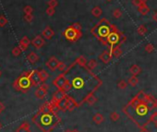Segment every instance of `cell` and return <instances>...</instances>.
<instances>
[{"label": "cell", "instance_id": "6da1fadb", "mask_svg": "<svg viewBox=\"0 0 157 132\" xmlns=\"http://www.w3.org/2000/svg\"><path fill=\"white\" fill-rule=\"evenodd\" d=\"M146 94L143 91H139L127 104L122 108V111L134 123L138 128H146L151 124V117L157 111L153 109L146 102Z\"/></svg>", "mask_w": 157, "mask_h": 132}, {"label": "cell", "instance_id": "7a4b0ae2", "mask_svg": "<svg viewBox=\"0 0 157 132\" xmlns=\"http://www.w3.org/2000/svg\"><path fill=\"white\" fill-rule=\"evenodd\" d=\"M32 122L43 132H52L61 122L57 113L52 110H41L32 117Z\"/></svg>", "mask_w": 157, "mask_h": 132}, {"label": "cell", "instance_id": "3957f363", "mask_svg": "<svg viewBox=\"0 0 157 132\" xmlns=\"http://www.w3.org/2000/svg\"><path fill=\"white\" fill-rule=\"evenodd\" d=\"M115 25H113L107 19L103 18L97 22V24L92 28L91 33L94 35L98 41H100L103 45L108 44L106 42V38L111 32L115 29Z\"/></svg>", "mask_w": 157, "mask_h": 132}, {"label": "cell", "instance_id": "277c9868", "mask_svg": "<svg viewBox=\"0 0 157 132\" xmlns=\"http://www.w3.org/2000/svg\"><path fill=\"white\" fill-rule=\"evenodd\" d=\"M30 73L31 71L23 72L21 75L15 80L13 83V87L16 91H21V93H25L30 90V88L32 86L31 79H30Z\"/></svg>", "mask_w": 157, "mask_h": 132}, {"label": "cell", "instance_id": "5b68a950", "mask_svg": "<svg viewBox=\"0 0 157 132\" xmlns=\"http://www.w3.org/2000/svg\"><path fill=\"white\" fill-rule=\"evenodd\" d=\"M62 34H63V36L66 38V40H68V41L71 42V43L77 42L78 40L82 36V32H81V31L77 30V29L73 27L72 25L66 28V30L62 32Z\"/></svg>", "mask_w": 157, "mask_h": 132}, {"label": "cell", "instance_id": "8992f818", "mask_svg": "<svg viewBox=\"0 0 157 132\" xmlns=\"http://www.w3.org/2000/svg\"><path fill=\"white\" fill-rule=\"evenodd\" d=\"M120 38H121V32L117 27H115V29L111 32V33L107 36L106 42L108 44L115 46L117 44H118V43L120 41Z\"/></svg>", "mask_w": 157, "mask_h": 132}, {"label": "cell", "instance_id": "52a82bcc", "mask_svg": "<svg viewBox=\"0 0 157 132\" xmlns=\"http://www.w3.org/2000/svg\"><path fill=\"white\" fill-rule=\"evenodd\" d=\"M67 96H68V95H67V93H65V91H64L62 89H57V91L53 94V97H52L51 103H52V104H53L54 105L56 106L62 100L65 99Z\"/></svg>", "mask_w": 157, "mask_h": 132}, {"label": "cell", "instance_id": "ba28073f", "mask_svg": "<svg viewBox=\"0 0 157 132\" xmlns=\"http://www.w3.org/2000/svg\"><path fill=\"white\" fill-rule=\"evenodd\" d=\"M113 45H110L109 49H106L103 51V53L99 55V59H100L103 64H108V63L111 61L112 55H113Z\"/></svg>", "mask_w": 157, "mask_h": 132}, {"label": "cell", "instance_id": "9c48e42d", "mask_svg": "<svg viewBox=\"0 0 157 132\" xmlns=\"http://www.w3.org/2000/svg\"><path fill=\"white\" fill-rule=\"evenodd\" d=\"M30 79H31L32 86H39L41 83H43L42 78H41V75H40V71L37 70H31Z\"/></svg>", "mask_w": 157, "mask_h": 132}, {"label": "cell", "instance_id": "30bf717a", "mask_svg": "<svg viewBox=\"0 0 157 132\" xmlns=\"http://www.w3.org/2000/svg\"><path fill=\"white\" fill-rule=\"evenodd\" d=\"M48 85L47 84H44L43 83L42 85H40L39 87L37 88V90L35 91V96L37 99H44V97L47 94V91H48Z\"/></svg>", "mask_w": 157, "mask_h": 132}, {"label": "cell", "instance_id": "8fae6325", "mask_svg": "<svg viewBox=\"0 0 157 132\" xmlns=\"http://www.w3.org/2000/svg\"><path fill=\"white\" fill-rule=\"evenodd\" d=\"M67 79H68L66 78V75L64 73H62L53 80V85L56 86L57 89H63L64 85L67 82Z\"/></svg>", "mask_w": 157, "mask_h": 132}, {"label": "cell", "instance_id": "7c38bea8", "mask_svg": "<svg viewBox=\"0 0 157 132\" xmlns=\"http://www.w3.org/2000/svg\"><path fill=\"white\" fill-rule=\"evenodd\" d=\"M59 60L56 58V56H51L50 58L46 61L45 65L51 71H56L58 67V64H59Z\"/></svg>", "mask_w": 157, "mask_h": 132}, {"label": "cell", "instance_id": "4fadbf2b", "mask_svg": "<svg viewBox=\"0 0 157 132\" xmlns=\"http://www.w3.org/2000/svg\"><path fill=\"white\" fill-rule=\"evenodd\" d=\"M31 44H32V45L34 48L41 49V48H42L44 45L45 44V41H44V37H42L41 35H36L35 37H34V38L32 40Z\"/></svg>", "mask_w": 157, "mask_h": 132}, {"label": "cell", "instance_id": "5bb4252c", "mask_svg": "<svg viewBox=\"0 0 157 132\" xmlns=\"http://www.w3.org/2000/svg\"><path fill=\"white\" fill-rule=\"evenodd\" d=\"M66 99H67V105H68V111L72 112L75 108L80 107V104L73 98V97L68 95Z\"/></svg>", "mask_w": 157, "mask_h": 132}, {"label": "cell", "instance_id": "9a60e30c", "mask_svg": "<svg viewBox=\"0 0 157 132\" xmlns=\"http://www.w3.org/2000/svg\"><path fill=\"white\" fill-rule=\"evenodd\" d=\"M54 35H55V32L50 26H46L42 32V36L46 40H51L54 37Z\"/></svg>", "mask_w": 157, "mask_h": 132}, {"label": "cell", "instance_id": "2e32d148", "mask_svg": "<svg viewBox=\"0 0 157 132\" xmlns=\"http://www.w3.org/2000/svg\"><path fill=\"white\" fill-rule=\"evenodd\" d=\"M31 40L29 39L27 36H23L21 39H20V44H19V47L21 49V51L23 52V51H25L27 50V48L29 47V45L31 44Z\"/></svg>", "mask_w": 157, "mask_h": 132}, {"label": "cell", "instance_id": "e0dca14e", "mask_svg": "<svg viewBox=\"0 0 157 132\" xmlns=\"http://www.w3.org/2000/svg\"><path fill=\"white\" fill-rule=\"evenodd\" d=\"M71 83H72V87H73V88H75V89H80V88L83 87L84 80L82 79V78L76 77V78L73 79V80L71 81Z\"/></svg>", "mask_w": 157, "mask_h": 132}, {"label": "cell", "instance_id": "ac0fdd59", "mask_svg": "<svg viewBox=\"0 0 157 132\" xmlns=\"http://www.w3.org/2000/svg\"><path fill=\"white\" fill-rule=\"evenodd\" d=\"M27 59L32 65H34L35 63H37L39 61L40 57H39V55L37 54H35L34 52H31L30 54L27 55Z\"/></svg>", "mask_w": 157, "mask_h": 132}, {"label": "cell", "instance_id": "d6986e66", "mask_svg": "<svg viewBox=\"0 0 157 132\" xmlns=\"http://www.w3.org/2000/svg\"><path fill=\"white\" fill-rule=\"evenodd\" d=\"M138 11H139V14L145 16V15H147L150 12V8H149L148 6L146 5V3H142L141 6H139V7H138Z\"/></svg>", "mask_w": 157, "mask_h": 132}, {"label": "cell", "instance_id": "ffe728a7", "mask_svg": "<svg viewBox=\"0 0 157 132\" xmlns=\"http://www.w3.org/2000/svg\"><path fill=\"white\" fill-rule=\"evenodd\" d=\"M130 73L132 76H138L142 73V68L139 67L138 65H132L130 67Z\"/></svg>", "mask_w": 157, "mask_h": 132}, {"label": "cell", "instance_id": "44dd1931", "mask_svg": "<svg viewBox=\"0 0 157 132\" xmlns=\"http://www.w3.org/2000/svg\"><path fill=\"white\" fill-rule=\"evenodd\" d=\"M16 132H31L30 124L27 122H23L20 127L16 129Z\"/></svg>", "mask_w": 157, "mask_h": 132}, {"label": "cell", "instance_id": "7402d4cb", "mask_svg": "<svg viewBox=\"0 0 157 132\" xmlns=\"http://www.w3.org/2000/svg\"><path fill=\"white\" fill-rule=\"evenodd\" d=\"M104 117L101 113H96L94 117H92V121H94L96 125H100L103 122Z\"/></svg>", "mask_w": 157, "mask_h": 132}, {"label": "cell", "instance_id": "603a6c76", "mask_svg": "<svg viewBox=\"0 0 157 132\" xmlns=\"http://www.w3.org/2000/svg\"><path fill=\"white\" fill-rule=\"evenodd\" d=\"M75 63H76V65H78L81 67H85L87 66V63L88 62H87V59L85 58V56L80 55L76 60H75Z\"/></svg>", "mask_w": 157, "mask_h": 132}, {"label": "cell", "instance_id": "cb8c5ba5", "mask_svg": "<svg viewBox=\"0 0 157 132\" xmlns=\"http://www.w3.org/2000/svg\"><path fill=\"white\" fill-rule=\"evenodd\" d=\"M91 13H92V16L95 17V18H99V17H101V15L103 13V10L100 7H99V6H95V7L92 8Z\"/></svg>", "mask_w": 157, "mask_h": 132}, {"label": "cell", "instance_id": "d4e9b609", "mask_svg": "<svg viewBox=\"0 0 157 132\" xmlns=\"http://www.w3.org/2000/svg\"><path fill=\"white\" fill-rule=\"evenodd\" d=\"M98 66V63L95 59H91L88 63H87V66L84 67V68H87V70H89L91 71H92L94 70V68H96V67Z\"/></svg>", "mask_w": 157, "mask_h": 132}, {"label": "cell", "instance_id": "484cf974", "mask_svg": "<svg viewBox=\"0 0 157 132\" xmlns=\"http://www.w3.org/2000/svg\"><path fill=\"white\" fill-rule=\"evenodd\" d=\"M66 98H67V97H66ZM66 98L64 100H62L59 104L56 105L57 109H58L59 111H63V112L68 111V105H67V99Z\"/></svg>", "mask_w": 157, "mask_h": 132}, {"label": "cell", "instance_id": "4316f807", "mask_svg": "<svg viewBox=\"0 0 157 132\" xmlns=\"http://www.w3.org/2000/svg\"><path fill=\"white\" fill-rule=\"evenodd\" d=\"M122 53H123V52H122V50H121L119 45H115V46H114V48H113V55L115 57V58H118L119 56H121Z\"/></svg>", "mask_w": 157, "mask_h": 132}, {"label": "cell", "instance_id": "83f0119b", "mask_svg": "<svg viewBox=\"0 0 157 132\" xmlns=\"http://www.w3.org/2000/svg\"><path fill=\"white\" fill-rule=\"evenodd\" d=\"M147 31H148V30H147L146 26L143 25V24L139 25V26L138 27V29H137V32H138L139 35H141V36L145 35V34H146V32H147Z\"/></svg>", "mask_w": 157, "mask_h": 132}, {"label": "cell", "instance_id": "f1b7e54d", "mask_svg": "<svg viewBox=\"0 0 157 132\" xmlns=\"http://www.w3.org/2000/svg\"><path fill=\"white\" fill-rule=\"evenodd\" d=\"M127 83L130 84L132 87H135V86H137V84L139 83V79L137 76H131L129 80H127Z\"/></svg>", "mask_w": 157, "mask_h": 132}, {"label": "cell", "instance_id": "f546056e", "mask_svg": "<svg viewBox=\"0 0 157 132\" xmlns=\"http://www.w3.org/2000/svg\"><path fill=\"white\" fill-rule=\"evenodd\" d=\"M73 87H72V83H71V81L70 80H68V79H67V82L65 83V85H64V87H63V91H65V93H68L69 91H70L71 89H72Z\"/></svg>", "mask_w": 157, "mask_h": 132}, {"label": "cell", "instance_id": "4dcf8cb0", "mask_svg": "<svg viewBox=\"0 0 157 132\" xmlns=\"http://www.w3.org/2000/svg\"><path fill=\"white\" fill-rule=\"evenodd\" d=\"M119 118H120V116H119V114L118 112L114 111V112H112L111 114H110V119H111L113 122L118 121Z\"/></svg>", "mask_w": 157, "mask_h": 132}, {"label": "cell", "instance_id": "1f68e13d", "mask_svg": "<svg viewBox=\"0 0 157 132\" xmlns=\"http://www.w3.org/2000/svg\"><path fill=\"white\" fill-rule=\"evenodd\" d=\"M40 71V75H41V78H42V80H43V82L46 81V80L48 79L49 78V74L47 71H45L44 70H39Z\"/></svg>", "mask_w": 157, "mask_h": 132}, {"label": "cell", "instance_id": "d6a6232c", "mask_svg": "<svg viewBox=\"0 0 157 132\" xmlns=\"http://www.w3.org/2000/svg\"><path fill=\"white\" fill-rule=\"evenodd\" d=\"M127 83L126 80H124V79H121L120 81L118 83V89H120V90H125L127 87Z\"/></svg>", "mask_w": 157, "mask_h": 132}, {"label": "cell", "instance_id": "836d02e7", "mask_svg": "<svg viewBox=\"0 0 157 132\" xmlns=\"http://www.w3.org/2000/svg\"><path fill=\"white\" fill-rule=\"evenodd\" d=\"M122 11L119 9V8H115V9H114V11H113V16H114V18H115V19H120L121 17H122Z\"/></svg>", "mask_w": 157, "mask_h": 132}, {"label": "cell", "instance_id": "e575fe53", "mask_svg": "<svg viewBox=\"0 0 157 132\" xmlns=\"http://www.w3.org/2000/svg\"><path fill=\"white\" fill-rule=\"evenodd\" d=\"M8 20L4 15H0V27H5L8 24Z\"/></svg>", "mask_w": 157, "mask_h": 132}, {"label": "cell", "instance_id": "d590c367", "mask_svg": "<svg viewBox=\"0 0 157 132\" xmlns=\"http://www.w3.org/2000/svg\"><path fill=\"white\" fill-rule=\"evenodd\" d=\"M11 52H12V55H14V56H19L20 54H21V49L19 47V46H16V47H14L13 49H12V51H11Z\"/></svg>", "mask_w": 157, "mask_h": 132}, {"label": "cell", "instance_id": "8d00e7d4", "mask_svg": "<svg viewBox=\"0 0 157 132\" xmlns=\"http://www.w3.org/2000/svg\"><path fill=\"white\" fill-rule=\"evenodd\" d=\"M32 11H33V8L32 6H25V7L23 8V12H24V14H32Z\"/></svg>", "mask_w": 157, "mask_h": 132}, {"label": "cell", "instance_id": "74e56055", "mask_svg": "<svg viewBox=\"0 0 157 132\" xmlns=\"http://www.w3.org/2000/svg\"><path fill=\"white\" fill-rule=\"evenodd\" d=\"M144 49H145V51H146L147 53H153L154 51V46L152 44H148L145 45Z\"/></svg>", "mask_w": 157, "mask_h": 132}, {"label": "cell", "instance_id": "f35d334b", "mask_svg": "<svg viewBox=\"0 0 157 132\" xmlns=\"http://www.w3.org/2000/svg\"><path fill=\"white\" fill-rule=\"evenodd\" d=\"M67 68H68V67H67V65L65 64V63L60 61L59 64H58V67H57V70H58L59 71H61V72H64L67 70Z\"/></svg>", "mask_w": 157, "mask_h": 132}, {"label": "cell", "instance_id": "ab89813d", "mask_svg": "<svg viewBox=\"0 0 157 132\" xmlns=\"http://www.w3.org/2000/svg\"><path fill=\"white\" fill-rule=\"evenodd\" d=\"M23 19H24V20L26 22H28V23H31L33 20V16H32V14H25L24 17H23Z\"/></svg>", "mask_w": 157, "mask_h": 132}, {"label": "cell", "instance_id": "60d3db41", "mask_svg": "<svg viewBox=\"0 0 157 132\" xmlns=\"http://www.w3.org/2000/svg\"><path fill=\"white\" fill-rule=\"evenodd\" d=\"M45 12H46V14H47L48 16H53L54 14H55V12H56V10H55V8H51V7H48L47 8H46V10H45Z\"/></svg>", "mask_w": 157, "mask_h": 132}, {"label": "cell", "instance_id": "b9f144b4", "mask_svg": "<svg viewBox=\"0 0 157 132\" xmlns=\"http://www.w3.org/2000/svg\"><path fill=\"white\" fill-rule=\"evenodd\" d=\"M47 4H48V7L56 8V7H57V5H58V2H57V0H49Z\"/></svg>", "mask_w": 157, "mask_h": 132}, {"label": "cell", "instance_id": "7bdbcfd3", "mask_svg": "<svg viewBox=\"0 0 157 132\" xmlns=\"http://www.w3.org/2000/svg\"><path fill=\"white\" fill-rule=\"evenodd\" d=\"M126 40H127V36L125 35V34H124L123 32H121V38H120V41H119L118 44H117V45H119V46H121V44H123V43H125Z\"/></svg>", "mask_w": 157, "mask_h": 132}, {"label": "cell", "instance_id": "ee69618b", "mask_svg": "<svg viewBox=\"0 0 157 132\" xmlns=\"http://www.w3.org/2000/svg\"><path fill=\"white\" fill-rule=\"evenodd\" d=\"M143 2L142 1V0H132V4L136 6V7H139Z\"/></svg>", "mask_w": 157, "mask_h": 132}, {"label": "cell", "instance_id": "f6af8a7d", "mask_svg": "<svg viewBox=\"0 0 157 132\" xmlns=\"http://www.w3.org/2000/svg\"><path fill=\"white\" fill-rule=\"evenodd\" d=\"M72 26L76 28L77 30H79V31H81V25L79 23V22H75V23H73V24H72Z\"/></svg>", "mask_w": 157, "mask_h": 132}, {"label": "cell", "instance_id": "bcb514c9", "mask_svg": "<svg viewBox=\"0 0 157 132\" xmlns=\"http://www.w3.org/2000/svg\"><path fill=\"white\" fill-rule=\"evenodd\" d=\"M5 110V105L2 102H0V113H2Z\"/></svg>", "mask_w": 157, "mask_h": 132}, {"label": "cell", "instance_id": "7dc6e473", "mask_svg": "<svg viewBox=\"0 0 157 132\" xmlns=\"http://www.w3.org/2000/svg\"><path fill=\"white\" fill-rule=\"evenodd\" d=\"M139 132H150L146 128H141V130H139Z\"/></svg>", "mask_w": 157, "mask_h": 132}, {"label": "cell", "instance_id": "c3c4849f", "mask_svg": "<svg viewBox=\"0 0 157 132\" xmlns=\"http://www.w3.org/2000/svg\"><path fill=\"white\" fill-rule=\"evenodd\" d=\"M153 20H155V21L157 22V12H156V13H155V14L153 15Z\"/></svg>", "mask_w": 157, "mask_h": 132}, {"label": "cell", "instance_id": "681fc988", "mask_svg": "<svg viewBox=\"0 0 157 132\" xmlns=\"http://www.w3.org/2000/svg\"><path fill=\"white\" fill-rule=\"evenodd\" d=\"M66 132H79V131H77V130H68Z\"/></svg>", "mask_w": 157, "mask_h": 132}, {"label": "cell", "instance_id": "f907efd6", "mask_svg": "<svg viewBox=\"0 0 157 132\" xmlns=\"http://www.w3.org/2000/svg\"><path fill=\"white\" fill-rule=\"evenodd\" d=\"M142 1L143 3H146L147 1H149V0H142Z\"/></svg>", "mask_w": 157, "mask_h": 132}, {"label": "cell", "instance_id": "816d5d0a", "mask_svg": "<svg viewBox=\"0 0 157 132\" xmlns=\"http://www.w3.org/2000/svg\"><path fill=\"white\" fill-rule=\"evenodd\" d=\"M155 127H156V128H157V122H156V123H155Z\"/></svg>", "mask_w": 157, "mask_h": 132}, {"label": "cell", "instance_id": "f5cc1de1", "mask_svg": "<svg viewBox=\"0 0 157 132\" xmlns=\"http://www.w3.org/2000/svg\"><path fill=\"white\" fill-rule=\"evenodd\" d=\"M0 77H1V71H0Z\"/></svg>", "mask_w": 157, "mask_h": 132}, {"label": "cell", "instance_id": "db71d44e", "mask_svg": "<svg viewBox=\"0 0 157 132\" xmlns=\"http://www.w3.org/2000/svg\"><path fill=\"white\" fill-rule=\"evenodd\" d=\"M106 1H112V0H106Z\"/></svg>", "mask_w": 157, "mask_h": 132}]
</instances>
